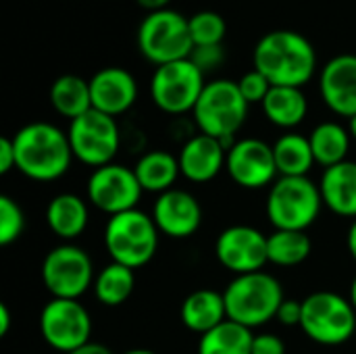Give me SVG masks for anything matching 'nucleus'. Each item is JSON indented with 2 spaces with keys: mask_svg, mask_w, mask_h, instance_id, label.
<instances>
[{
  "mask_svg": "<svg viewBox=\"0 0 356 354\" xmlns=\"http://www.w3.org/2000/svg\"><path fill=\"white\" fill-rule=\"evenodd\" d=\"M215 255L234 275L263 271L269 263L267 236L250 225H232L217 236Z\"/></svg>",
  "mask_w": 356,
  "mask_h": 354,
  "instance_id": "obj_15",
  "label": "nucleus"
},
{
  "mask_svg": "<svg viewBox=\"0 0 356 354\" xmlns=\"http://www.w3.org/2000/svg\"><path fill=\"white\" fill-rule=\"evenodd\" d=\"M313 250V242L307 232L292 230H275L267 236V255L269 263L280 267H296L309 259Z\"/></svg>",
  "mask_w": 356,
  "mask_h": 354,
  "instance_id": "obj_30",
  "label": "nucleus"
},
{
  "mask_svg": "<svg viewBox=\"0 0 356 354\" xmlns=\"http://www.w3.org/2000/svg\"><path fill=\"white\" fill-rule=\"evenodd\" d=\"M252 330L227 319L198 340V354H252Z\"/></svg>",
  "mask_w": 356,
  "mask_h": 354,
  "instance_id": "obj_28",
  "label": "nucleus"
},
{
  "mask_svg": "<svg viewBox=\"0 0 356 354\" xmlns=\"http://www.w3.org/2000/svg\"><path fill=\"white\" fill-rule=\"evenodd\" d=\"M181 323L198 334L204 336L207 332L215 330L223 321H227V307L223 292L211 290V288H200L192 294H188L181 303L179 311Z\"/></svg>",
  "mask_w": 356,
  "mask_h": 354,
  "instance_id": "obj_21",
  "label": "nucleus"
},
{
  "mask_svg": "<svg viewBox=\"0 0 356 354\" xmlns=\"http://www.w3.org/2000/svg\"><path fill=\"white\" fill-rule=\"evenodd\" d=\"M350 140H353V136L344 125H340L336 121L319 123L309 136L315 163L321 165L323 169H327V167L348 161L346 156L350 150Z\"/></svg>",
  "mask_w": 356,
  "mask_h": 354,
  "instance_id": "obj_26",
  "label": "nucleus"
},
{
  "mask_svg": "<svg viewBox=\"0 0 356 354\" xmlns=\"http://www.w3.org/2000/svg\"><path fill=\"white\" fill-rule=\"evenodd\" d=\"M190 61L207 75L215 69H219L225 61V52H223V46H194L192 54H190Z\"/></svg>",
  "mask_w": 356,
  "mask_h": 354,
  "instance_id": "obj_34",
  "label": "nucleus"
},
{
  "mask_svg": "<svg viewBox=\"0 0 356 354\" xmlns=\"http://www.w3.org/2000/svg\"><path fill=\"white\" fill-rule=\"evenodd\" d=\"M67 136L73 159L94 169L113 163L121 146L117 119L96 108H90L81 117L69 121Z\"/></svg>",
  "mask_w": 356,
  "mask_h": 354,
  "instance_id": "obj_10",
  "label": "nucleus"
},
{
  "mask_svg": "<svg viewBox=\"0 0 356 354\" xmlns=\"http://www.w3.org/2000/svg\"><path fill=\"white\" fill-rule=\"evenodd\" d=\"M225 171L244 190H261L275 184L277 165L273 146L259 138L236 140L227 150Z\"/></svg>",
  "mask_w": 356,
  "mask_h": 354,
  "instance_id": "obj_14",
  "label": "nucleus"
},
{
  "mask_svg": "<svg viewBox=\"0 0 356 354\" xmlns=\"http://www.w3.org/2000/svg\"><path fill=\"white\" fill-rule=\"evenodd\" d=\"M282 325L286 328H294V325H300V319H302V300H294V298H286L282 305H280V311H277V317H275Z\"/></svg>",
  "mask_w": 356,
  "mask_h": 354,
  "instance_id": "obj_35",
  "label": "nucleus"
},
{
  "mask_svg": "<svg viewBox=\"0 0 356 354\" xmlns=\"http://www.w3.org/2000/svg\"><path fill=\"white\" fill-rule=\"evenodd\" d=\"M10 325H13L10 309H8L6 303H0V338H4L10 332Z\"/></svg>",
  "mask_w": 356,
  "mask_h": 354,
  "instance_id": "obj_38",
  "label": "nucleus"
},
{
  "mask_svg": "<svg viewBox=\"0 0 356 354\" xmlns=\"http://www.w3.org/2000/svg\"><path fill=\"white\" fill-rule=\"evenodd\" d=\"M350 121V125H348V131H350V136H353V140L356 142V115L353 119H348Z\"/></svg>",
  "mask_w": 356,
  "mask_h": 354,
  "instance_id": "obj_43",
  "label": "nucleus"
},
{
  "mask_svg": "<svg viewBox=\"0 0 356 354\" xmlns=\"http://www.w3.org/2000/svg\"><path fill=\"white\" fill-rule=\"evenodd\" d=\"M123 354H156L152 351H146V348H134V351H125Z\"/></svg>",
  "mask_w": 356,
  "mask_h": 354,
  "instance_id": "obj_44",
  "label": "nucleus"
},
{
  "mask_svg": "<svg viewBox=\"0 0 356 354\" xmlns=\"http://www.w3.org/2000/svg\"><path fill=\"white\" fill-rule=\"evenodd\" d=\"M144 10H148V13H156V10H165V8H169V4H171V0H136Z\"/></svg>",
  "mask_w": 356,
  "mask_h": 354,
  "instance_id": "obj_39",
  "label": "nucleus"
},
{
  "mask_svg": "<svg viewBox=\"0 0 356 354\" xmlns=\"http://www.w3.org/2000/svg\"><path fill=\"white\" fill-rule=\"evenodd\" d=\"M190 38L194 46H219L227 33L225 19L215 10H198L188 17Z\"/></svg>",
  "mask_w": 356,
  "mask_h": 354,
  "instance_id": "obj_31",
  "label": "nucleus"
},
{
  "mask_svg": "<svg viewBox=\"0 0 356 354\" xmlns=\"http://www.w3.org/2000/svg\"><path fill=\"white\" fill-rule=\"evenodd\" d=\"M204 86V73L190 58H184L154 69L150 79V96L163 113L184 115L194 111Z\"/></svg>",
  "mask_w": 356,
  "mask_h": 354,
  "instance_id": "obj_11",
  "label": "nucleus"
},
{
  "mask_svg": "<svg viewBox=\"0 0 356 354\" xmlns=\"http://www.w3.org/2000/svg\"><path fill=\"white\" fill-rule=\"evenodd\" d=\"M319 192L323 207L340 217L356 219V163L344 161L323 169Z\"/></svg>",
  "mask_w": 356,
  "mask_h": 354,
  "instance_id": "obj_20",
  "label": "nucleus"
},
{
  "mask_svg": "<svg viewBox=\"0 0 356 354\" xmlns=\"http://www.w3.org/2000/svg\"><path fill=\"white\" fill-rule=\"evenodd\" d=\"M323 209L319 184L307 177H277L267 196V217L275 230L307 232Z\"/></svg>",
  "mask_w": 356,
  "mask_h": 354,
  "instance_id": "obj_6",
  "label": "nucleus"
},
{
  "mask_svg": "<svg viewBox=\"0 0 356 354\" xmlns=\"http://www.w3.org/2000/svg\"><path fill=\"white\" fill-rule=\"evenodd\" d=\"M248 102L242 96L238 81L213 79L207 81L192 115L200 134L217 138L229 150L234 146V136L242 129L248 117Z\"/></svg>",
  "mask_w": 356,
  "mask_h": 354,
  "instance_id": "obj_4",
  "label": "nucleus"
},
{
  "mask_svg": "<svg viewBox=\"0 0 356 354\" xmlns=\"http://www.w3.org/2000/svg\"><path fill=\"white\" fill-rule=\"evenodd\" d=\"M69 354H113L106 346H102V344H96V342H90V344H86V346H81V348H77V351H73V353Z\"/></svg>",
  "mask_w": 356,
  "mask_h": 354,
  "instance_id": "obj_40",
  "label": "nucleus"
},
{
  "mask_svg": "<svg viewBox=\"0 0 356 354\" xmlns=\"http://www.w3.org/2000/svg\"><path fill=\"white\" fill-rule=\"evenodd\" d=\"M319 92L325 106L346 119L356 115V54L330 58L319 73Z\"/></svg>",
  "mask_w": 356,
  "mask_h": 354,
  "instance_id": "obj_17",
  "label": "nucleus"
},
{
  "mask_svg": "<svg viewBox=\"0 0 356 354\" xmlns=\"http://www.w3.org/2000/svg\"><path fill=\"white\" fill-rule=\"evenodd\" d=\"M88 200L108 217L138 209L142 186L134 169L117 163L98 167L88 177Z\"/></svg>",
  "mask_w": 356,
  "mask_h": 354,
  "instance_id": "obj_13",
  "label": "nucleus"
},
{
  "mask_svg": "<svg viewBox=\"0 0 356 354\" xmlns=\"http://www.w3.org/2000/svg\"><path fill=\"white\" fill-rule=\"evenodd\" d=\"M300 330L321 346H340L355 336V307L336 292H313L302 300Z\"/></svg>",
  "mask_w": 356,
  "mask_h": 354,
  "instance_id": "obj_8",
  "label": "nucleus"
},
{
  "mask_svg": "<svg viewBox=\"0 0 356 354\" xmlns=\"http://www.w3.org/2000/svg\"><path fill=\"white\" fill-rule=\"evenodd\" d=\"M138 50L154 67L190 58L194 44L188 17L173 8L148 13L138 27Z\"/></svg>",
  "mask_w": 356,
  "mask_h": 354,
  "instance_id": "obj_7",
  "label": "nucleus"
},
{
  "mask_svg": "<svg viewBox=\"0 0 356 354\" xmlns=\"http://www.w3.org/2000/svg\"><path fill=\"white\" fill-rule=\"evenodd\" d=\"M92 108L119 117L127 113L138 100V81L123 67H104L90 77Z\"/></svg>",
  "mask_w": 356,
  "mask_h": 354,
  "instance_id": "obj_18",
  "label": "nucleus"
},
{
  "mask_svg": "<svg viewBox=\"0 0 356 354\" xmlns=\"http://www.w3.org/2000/svg\"><path fill=\"white\" fill-rule=\"evenodd\" d=\"M238 88H240V92H242V96L246 98V102L248 104H263V100H265V96L269 94V90H271V83H269V79L261 73V71H257L254 67L250 69V71H246L240 79H238Z\"/></svg>",
  "mask_w": 356,
  "mask_h": 354,
  "instance_id": "obj_33",
  "label": "nucleus"
},
{
  "mask_svg": "<svg viewBox=\"0 0 356 354\" xmlns=\"http://www.w3.org/2000/svg\"><path fill=\"white\" fill-rule=\"evenodd\" d=\"M227 319L252 330L277 317L280 305L286 300L282 284L267 271L236 275L223 290Z\"/></svg>",
  "mask_w": 356,
  "mask_h": 354,
  "instance_id": "obj_3",
  "label": "nucleus"
},
{
  "mask_svg": "<svg viewBox=\"0 0 356 354\" xmlns=\"http://www.w3.org/2000/svg\"><path fill=\"white\" fill-rule=\"evenodd\" d=\"M275 165L280 177H307L309 171L315 165L313 148L307 136H300L296 131L284 134L273 144Z\"/></svg>",
  "mask_w": 356,
  "mask_h": 354,
  "instance_id": "obj_27",
  "label": "nucleus"
},
{
  "mask_svg": "<svg viewBox=\"0 0 356 354\" xmlns=\"http://www.w3.org/2000/svg\"><path fill=\"white\" fill-rule=\"evenodd\" d=\"M50 104L52 108L73 121L92 108V94H90V79H83L73 73H65L56 77L50 86Z\"/></svg>",
  "mask_w": 356,
  "mask_h": 354,
  "instance_id": "obj_25",
  "label": "nucleus"
},
{
  "mask_svg": "<svg viewBox=\"0 0 356 354\" xmlns=\"http://www.w3.org/2000/svg\"><path fill=\"white\" fill-rule=\"evenodd\" d=\"M346 244H348V250H350L353 259L356 261V219L353 221L350 230H348V236H346Z\"/></svg>",
  "mask_w": 356,
  "mask_h": 354,
  "instance_id": "obj_41",
  "label": "nucleus"
},
{
  "mask_svg": "<svg viewBox=\"0 0 356 354\" xmlns=\"http://www.w3.org/2000/svg\"><path fill=\"white\" fill-rule=\"evenodd\" d=\"M159 234L154 219L144 211L134 209L108 217L104 227V246L113 263L136 271L154 259Z\"/></svg>",
  "mask_w": 356,
  "mask_h": 354,
  "instance_id": "obj_5",
  "label": "nucleus"
},
{
  "mask_svg": "<svg viewBox=\"0 0 356 354\" xmlns=\"http://www.w3.org/2000/svg\"><path fill=\"white\" fill-rule=\"evenodd\" d=\"M152 219L161 234L173 240H186L194 236L202 225V207L194 194L186 190H169L159 194Z\"/></svg>",
  "mask_w": 356,
  "mask_h": 354,
  "instance_id": "obj_16",
  "label": "nucleus"
},
{
  "mask_svg": "<svg viewBox=\"0 0 356 354\" xmlns=\"http://www.w3.org/2000/svg\"><path fill=\"white\" fill-rule=\"evenodd\" d=\"M25 230V215L17 200L10 196H0V244H15Z\"/></svg>",
  "mask_w": 356,
  "mask_h": 354,
  "instance_id": "obj_32",
  "label": "nucleus"
},
{
  "mask_svg": "<svg viewBox=\"0 0 356 354\" xmlns=\"http://www.w3.org/2000/svg\"><path fill=\"white\" fill-rule=\"evenodd\" d=\"M136 288V273L134 269L111 263L106 265L94 280V294L104 307H121L129 300Z\"/></svg>",
  "mask_w": 356,
  "mask_h": 354,
  "instance_id": "obj_29",
  "label": "nucleus"
},
{
  "mask_svg": "<svg viewBox=\"0 0 356 354\" xmlns=\"http://www.w3.org/2000/svg\"><path fill=\"white\" fill-rule=\"evenodd\" d=\"M252 354H286V344L275 334H257L252 340Z\"/></svg>",
  "mask_w": 356,
  "mask_h": 354,
  "instance_id": "obj_36",
  "label": "nucleus"
},
{
  "mask_svg": "<svg viewBox=\"0 0 356 354\" xmlns=\"http://www.w3.org/2000/svg\"><path fill=\"white\" fill-rule=\"evenodd\" d=\"M90 221L88 204L81 196L65 192L54 196L46 207V223L54 236L65 242L79 238Z\"/></svg>",
  "mask_w": 356,
  "mask_h": 354,
  "instance_id": "obj_22",
  "label": "nucleus"
},
{
  "mask_svg": "<svg viewBox=\"0 0 356 354\" xmlns=\"http://www.w3.org/2000/svg\"><path fill=\"white\" fill-rule=\"evenodd\" d=\"M134 173L144 192L163 194L173 190V184L181 175L177 156L165 150H150L142 154L134 167Z\"/></svg>",
  "mask_w": 356,
  "mask_h": 354,
  "instance_id": "obj_24",
  "label": "nucleus"
},
{
  "mask_svg": "<svg viewBox=\"0 0 356 354\" xmlns=\"http://www.w3.org/2000/svg\"><path fill=\"white\" fill-rule=\"evenodd\" d=\"M261 106L265 117L282 129H292L300 125L309 113V100L302 88L271 86Z\"/></svg>",
  "mask_w": 356,
  "mask_h": 354,
  "instance_id": "obj_23",
  "label": "nucleus"
},
{
  "mask_svg": "<svg viewBox=\"0 0 356 354\" xmlns=\"http://www.w3.org/2000/svg\"><path fill=\"white\" fill-rule=\"evenodd\" d=\"M350 303H353V307H355L356 311V275L355 280H353V284H350V298H348Z\"/></svg>",
  "mask_w": 356,
  "mask_h": 354,
  "instance_id": "obj_42",
  "label": "nucleus"
},
{
  "mask_svg": "<svg viewBox=\"0 0 356 354\" xmlns=\"http://www.w3.org/2000/svg\"><path fill=\"white\" fill-rule=\"evenodd\" d=\"M227 148L221 140L207 134L192 136L179 150V171L194 184H207L225 169Z\"/></svg>",
  "mask_w": 356,
  "mask_h": 354,
  "instance_id": "obj_19",
  "label": "nucleus"
},
{
  "mask_svg": "<svg viewBox=\"0 0 356 354\" xmlns=\"http://www.w3.org/2000/svg\"><path fill=\"white\" fill-rule=\"evenodd\" d=\"M17 169V154L13 138H0V173L6 175Z\"/></svg>",
  "mask_w": 356,
  "mask_h": 354,
  "instance_id": "obj_37",
  "label": "nucleus"
},
{
  "mask_svg": "<svg viewBox=\"0 0 356 354\" xmlns=\"http://www.w3.org/2000/svg\"><path fill=\"white\" fill-rule=\"evenodd\" d=\"M42 284L52 298L79 300L94 288V265L90 255L75 244H60L52 248L42 261Z\"/></svg>",
  "mask_w": 356,
  "mask_h": 354,
  "instance_id": "obj_9",
  "label": "nucleus"
},
{
  "mask_svg": "<svg viewBox=\"0 0 356 354\" xmlns=\"http://www.w3.org/2000/svg\"><path fill=\"white\" fill-rule=\"evenodd\" d=\"M254 69L271 86L302 88L317 73V50L298 31L273 29L265 33L252 52Z\"/></svg>",
  "mask_w": 356,
  "mask_h": 354,
  "instance_id": "obj_1",
  "label": "nucleus"
},
{
  "mask_svg": "<svg viewBox=\"0 0 356 354\" xmlns=\"http://www.w3.org/2000/svg\"><path fill=\"white\" fill-rule=\"evenodd\" d=\"M40 334L50 348L65 354L73 353L90 344V313L79 300L50 298L40 313Z\"/></svg>",
  "mask_w": 356,
  "mask_h": 354,
  "instance_id": "obj_12",
  "label": "nucleus"
},
{
  "mask_svg": "<svg viewBox=\"0 0 356 354\" xmlns=\"http://www.w3.org/2000/svg\"><path fill=\"white\" fill-rule=\"evenodd\" d=\"M17 171L33 182H54L63 177L73 161V150L67 131L60 127L33 121L23 125L15 136Z\"/></svg>",
  "mask_w": 356,
  "mask_h": 354,
  "instance_id": "obj_2",
  "label": "nucleus"
}]
</instances>
